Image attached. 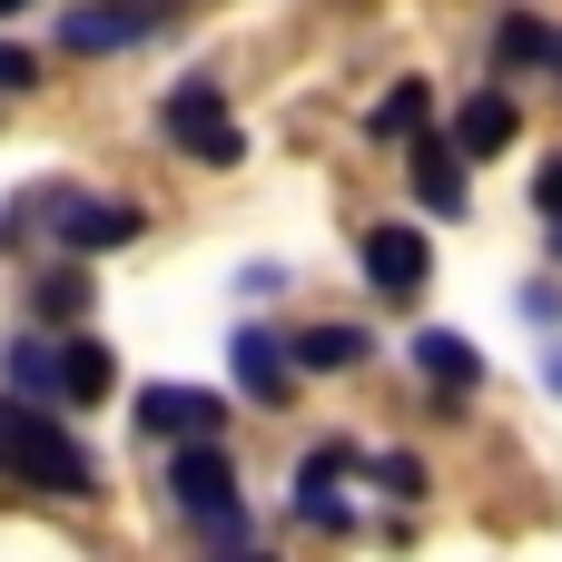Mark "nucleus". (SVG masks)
Returning <instances> with one entry per match:
<instances>
[{"instance_id": "17", "label": "nucleus", "mask_w": 562, "mask_h": 562, "mask_svg": "<svg viewBox=\"0 0 562 562\" xmlns=\"http://www.w3.org/2000/svg\"><path fill=\"white\" fill-rule=\"evenodd\" d=\"M425 109H435V99H425V79H395V89L375 99V119H366V138H405V128H425Z\"/></svg>"}, {"instance_id": "9", "label": "nucleus", "mask_w": 562, "mask_h": 562, "mask_svg": "<svg viewBox=\"0 0 562 562\" xmlns=\"http://www.w3.org/2000/svg\"><path fill=\"white\" fill-rule=\"evenodd\" d=\"M366 277H375V296H415L425 286V267H435V247L415 237V227H366Z\"/></svg>"}, {"instance_id": "22", "label": "nucleus", "mask_w": 562, "mask_h": 562, "mask_svg": "<svg viewBox=\"0 0 562 562\" xmlns=\"http://www.w3.org/2000/svg\"><path fill=\"white\" fill-rule=\"evenodd\" d=\"M543 69H562V30H553V49H543Z\"/></svg>"}, {"instance_id": "6", "label": "nucleus", "mask_w": 562, "mask_h": 562, "mask_svg": "<svg viewBox=\"0 0 562 562\" xmlns=\"http://www.w3.org/2000/svg\"><path fill=\"white\" fill-rule=\"evenodd\" d=\"M217 425H227V405H217L207 385H148V395H138V435H178V445H217Z\"/></svg>"}, {"instance_id": "19", "label": "nucleus", "mask_w": 562, "mask_h": 562, "mask_svg": "<svg viewBox=\"0 0 562 562\" xmlns=\"http://www.w3.org/2000/svg\"><path fill=\"white\" fill-rule=\"evenodd\" d=\"M366 474H375L395 504H415V494H425V464H415V454H366Z\"/></svg>"}, {"instance_id": "23", "label": "nucleus", "mask_w": 562, "mask_h": 562, "mask_svg": "<svg viewBox=\"0 0 562 562\" xmlns=\"http://www.w3.org/2000/svg\"><path fill=\"white\" fill-rule=\"evenodd\" d=\"M543 375H553V395H562V346H553V366H543Z\"/></svg>"}, {"instance_id": "11", "label": "nucleus", "mask_w": 562, "mask_h": 562, "mask_svg": "<svg viewBox=\"0 0 562 562\" xmlns=\"http://www.w3.org/2000/svg\"><path fill=\"white\" fill-rule=\"evenodd\" d=\"M227 366H237V385H247V405H286V395H296V366H286V346H277L267 326H237V346H227Z\"/></svg>"}, {"instance_id": "14", "label": "nucleus", "mask_w": 562, "mask_h": 562, "mask_svg": "<svg viewBox=\"0 0 562 562\" xmlns=\"http://www.w3.org/2000/svg\"><path fill=\"white\" fill-rule=\"evenodd\" d=\"M0 366H10V385H20L10 405H59V366H49V336H10V356H0Z\"/></svg>"}, {"instance_id": "7", "label": "nucleus", "mask_w": 562, "mask_h": 562, "mask_svg": "<svg viewBox=\"0 0 562 562\" xmlns=\"http://www.w3.org/2000/svg\"><path fill=\"white\" fill-rule=\"evenodd\" d=\"M514 138H524V109H514L504 89H474V99L454 109V128H445V148H454V158H504Z\"/></svg>"}, {"instance_id": "12", "label": "nucleus", "mask_w": 562, "mask_h": 562, "mask_svg": "<svg viewBox=\"0 0 562 562\" xmlns=\"http://www.w3.org/2000/svg\"><path fill=\"white\" fill-rule=\"evenodd\" d=\"M405 178H415V198H425L435 217H464V158H454L445 138H415V158H405Z\"/></svg>"}, {"instance_id": "25", "label": "nucleus", "mask_w": 562, "mask_h": 562, "mask_svg": "<svg viewBox=\"0 0 562 562\" xmlns=\"http://www.w3.org/2000/svg\"><path fill=\"white\" fill-rule=\"evenodd\" d=\"M0 10H30V0H0Z\"/></svg>"}, {"instance_id": "13", "label": "nucleus", "mask_w": 562, "mask_h": 562, "mask_svg": "<svg viewBox=\"0 0 562 562\" xmlns=\"http://www.w3.org/2000/svg\"><path fill=\"white\" fill-rule=\"evenodd\" d=\"M49 366H59V405H99V395H109V375H119L99 336H59V346H49Z\"/></svg>"}, {"instance_id": "8", "label": "nucleus", "mask_w": 562, "mask_h": 562, "mask_svg": "<svg viewBox=\"0 0 562 562\" xmlns=\"http://www.w3.org/2000/svg\"><path fill=\"white\" fill-rule=\"evenodd\" d=\"M336 474H366V454H356V445H316V454H306V474H296V514H306V524H326V533H356V514H346Z\"/></svg>"}, {"instance_id": "10", "label": "nucleus", "mask_w": 562, "mask_h": 562, "mask_svg": "<svg viewBox=\"0 0 562 562\" xmlns=\"http://www.w3.org/2000/svg\"><path fill=\"white\" fill-rule=\"evenodd\" d=\"M405 356H415L425 395H445V405H464V395H474V375H484V356H474L464 336H445V326H425V336H415Z\"/></svg>"}, {"instance_id": "2", "label": "nucleus", "mask_w": 562, "mask_h": 562, "mask_svg": "<svg viewBox=\"0 0 562 562\" xmlns=\"http://www.w3.org/2000/svg\"><path fill=\"white\" fill-rule=\"evenodd\" d=\"M0 474L40 484V494H99L89 454H79V445H69L40 405H0Z\"/></svg>"}, {"instance_id": "24", "label": "nucleus", "mask_w": 562, "mask_h": 562, "mask_svg": "<svg viewBox=\"0 0 562 562\" xmlns=\"http://www.w3.org/2000/svg\"><path fill=\"white\" fill-rule=\"evenodd\" d=\"M227 562H267V553H227Z\"/></svg>"}, {"instance_id": "3", "label": "nucleus", "mask_w": 562, "mask_h": 562, "mask_svg": "<svg viewBox=\"0 0 562 562\" xmlns=\"http://www.w3.org/2000/svg\"><path fill=\"white\" fill-rule=\"evenodd\" d=\"M168 138L188 148V158H207V168H237V128H227V99H217V79H178L168 89Z\"/></svg>"}, {"instance_id": "1", "label": "nucleus", "mask_w": 562, "mask_h": 562, "mask_svg": "<svg viewBox=\"0 0 562 562\" xmlns=\"http://www.w3.org/2000/svg\"><path fill=\"white\" fill-rule=\"evenodd\" d=\"M168 504L207 533V553H247V504H237V464L217 454V445H178L168 454Z\"/></svg>"}, {"instance_id": "4", "label": "nucleus", "mask_w": 562, "mask_h": 562, "mask_svg": "<svg viewBox=\"0 0 562 562\" xmlns=\"http://www.w3.org/2000/svg\"><path fill=\"white\" fill-rule=\"evenodd\" d=\"M49 207H59V217H49V237H59L69 257H99V247H128V237L148 227V217H138L128 198H79V188H59Z\"/></svg>"}, {"instance_id": "20", "label": "nucleus", "mask_w": 562, "mask_h": 562, "mask_svg": "<svg viewBox=\"0 0 562 562\" xmlns=\"http://www.w3.org/2000/svg\"><path fill=\"white\" fill-rule=\"evenodd\" d=\"M533 207H543V217H553V227H543V237H553V257H562V158H543V178H533Z\"/></svg>"}, {"instance_id": "21", "label": "nucleus", "mask_w": 562, "mask_h": 562, "mask_svg": "<svg viewBox=\"0 0 562 562\" xmlns=\"http://www.w3.org/2000/svg\"><path fill=\"white\" fill-rule=\"evenodd\" d=\"M30 79H40V59H30V49H10V40H0V99H10V89H30Z\"/></svg>"}, {"instance_id": "15", "label": "nucleus", "mask_w": 562, "mask_h": 562, "mask_svg": "<svg viewBox=\"0 0 562 562\" xmlns=\"http://www.w3.org/2000/svg\"><path fill=\"white\" fill-rule=\"evenodd\" d=\"M286 366H316V375H336V366H366V326H306V336L286 346Z\"/></svg>"}, {"instance_id": "16", "label": "nucleus", "mask_w": 562, "mask_h": 562, "mask_svg": "<svg viewBox=\"0 0 562 562\" xmlns=\"http://www.w3.org/2000/svg\"><path fill=\"white\" fill-rule=\"evenodd\" d=\"M543 49H553V30H543L533 10H504V30H494V59H504V69H543Z\"/></svg>"}, {"instance_id": "5", "label": "nucleus", "mask_w": 562, "mask_h": 562, "mask_svg": "<svg viewBox=\"0 0 562 562\" xmlns=\"http://www.w3.org/2000/svg\"><path fill=\"white\" fill-rule=\"evenodd\" d=\"M168 20H178V0H89V10L59 20V49H128V40L168 30Z\"/></svg>"}, {"instance_id": "18", "label": "nucleus", "mask_w": 562, "mask_h": 562, "mask_svg": "<svg viewBox=\"0 0 562 562\" xmlns=\"http://www.w3.org/2000/svg\"><path fill=\"white\" fill-rule=\"evenodd\" d=\"M30 296H40V316H49V326H69V316L89 306V277H79V267H59V277H40Z\"/></svg>"}]
</instances>
